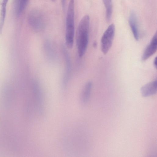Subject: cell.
<instances>
[{"mask_svg":"<svg viewBox=\"0 0 157 157\" xmlns=\"http://www.w3.org/2000/svg\"><path fill=\"white\" fill-rule=\"evenodd\" d=\"M90 17L84 16L78 24L76 33V45L78 56L82 57L86 51L89 41Z\"/></svg>","mask_w":157,"mask_h":157,"instance_id":"cell-1","label":"cell"},{"mask_svg":"<svg viewBox=\"0 0 157 157\" xmlns=\"http://www.w3.org/2000/svg\"><path fill=\"white\" fill-rule=\"evenodd\" d=\"M75 34L74 0H70L68 6L66 18L65 41L67 47L73 46Z\"/></svg>","mask_w":157,"mask_h":157,"instance_id":"cell-2","label":"cell"},{"mask_svg":"<svg viewBox=\"0 0 157 157\" xmlns=\"http://www.w3.org/2000/svg\"><path fill=\"white\" fill-rule=\"evenodd\" d=\"M28 21L30 27L36 31H40L44 27V17L41 12L37 10L33 9L30 11Z\"/></svg>","mask_w":157,"mask_h":157,"instance_id":"cell-3","label":"cell"},{"mask_svg":"<svg viewBox=\"0 0 157 157\" xmlns=\"http://www.w3.org/2000/svg\"><path fill=\"white\" fill-rule=\"evenodd\" d=\"M115 32L114 24L109 25L103 34L101 40V47L102 52L106 54L112 46Z\"/></svg>","mask_w":157,"mask_h":157,"instance_id":"cell-4","label":"cell"},{"mask_svg":"<svg viewBox=\"0 0 157 157\" xmlns=\"http://www.w3.org/2000/svg\"><path fill=\"white\" fill-rule=\"evenodd\" d=\"M157 49V33L154 35L151 41L144 50L141 57L142 61H145L153 55Z\"/></svg>","mask_w":157,"mask_h":157,"instance_id":"cell-5","label":"cell"},{"mask_svg":"<svg viewBox=\"0 0 157 157\" xmlns=\"http://www.w3.org/2000/svg\"><path fill=\"white\" fill-rule=\"evenodd\" d=\"M157 91V81L155 80L143 86L140 89L142 96L147 97L155 94Z\"/></svg>","mask_w":157,"mask_h":157,"instance_id":"cell-6","label":"cell"},{"mask_svg":"<svg viewBox=\"0 0 157 157\" xmlns=\"http://www.w3.org/2000/svg\"><path fill=\"white\" fill-rule=\"evenodd\" d=\"M129 24L133 33L134 38L136 40L139 39V33L137 27L136 17L135 13L132 12L129 18Z\"/></svg>","mask_w":157,"mask_h":157,"instance_id":"cell-7","label":"cell"},{"mask_svg":"<svg viewBox=\"0 0 157 157\" xmlns=\"http://www.w3.org/2000/svg\"><path fill=\"white\" fill-rule=\"evenodd\" d=\"M63 51L65 61V72L64 77V83L65 84L68 81L71 71V62L69 55L64 47L63 48Z\"/></svg>","mask_w":157,"mask_h":157,"instance_id":"cell-8","label":"cell"},{"mask_svg":"<svg viewBox=\"0 0 157 157\" xmlns=\"http://www.w3.org/2000/svg\"><path fill=\"white\" fill-rule=\"evenodd\" d=\"M29 0H15V11L16 14L19 16L24 11L27 5Z\"/></svg>","mask_w":157,"mask_h":157,"instance_id":"cell-9","label":"cell"},{"mask_svg":"<svg viewBox=\"0 0 157 157\" xmlns=\"http://www.w3.org/2000/svg\"><path fill=\"white\" fill-rule=\"evenodd\" d=\"M7 3L2 2L0 16V34H1L4 25L6 14V7Z\"/></svg>","mask_w":157,"mask_h":157,"instance_id":"cell-10","label":"cell"},{"mask_svg":"<svg viewBox=\"0 0 157 157\" xmlns=\"http://www.w3.org/2000/svg\"><path fill=\"white\" fill-rule=\"evenodd\" d=\"M106 9V18L109 21L111 19L112 13V0H102Z\"/></svg>","mask_w":157,"mask_h":157,"instance_id":"cell-11","label":"cell"},{"mask_svg":"<svg viewBox=\"0 0 157 157\" xmlns=\"http://www.w3.org/2000/svg\"><path fill=\"white\" fill-rule=\"evenodd\" d=\"M92 86V83L89 82L86 84L84 87L82 92V98L84 102H86L89 97Z\"/></svg>","mask_w":157,"mask_h":157,"instance_id":"cell-12","label":"cell"},{"mask_svg":"<svg viewBox=\"0 0 157 157\" xmlns=\"http://www.w3.org/2000/svg\"><path fill=\"white\" fill-rule=\"evenodd\" d=\"M66 0H61V2L62 7L64 8L65 6Z\"/></svg>","mask_w":157,"mask_h":157,"instance_id":"cell-13","label":"cell"},{"mask_svg":"<svg viewBox=\"0 0 157 157\" xmlns=\"http://www.w3.org/2000/svg\"><path fill=\"white\" fill-rule=\"evenodd\" d=\"M157 57H156L155 59H154V63H154V66L156 68H157Z\"/></svg>","mask_w":157,"mask_h":157,"instance_id":"cell-14","label":"cell"},{"mask_svg":"<svg viewBox=\"0 0 157 157\" xmlns=\"http://www.w3.org/2000/svg\"><path fill=\"white\" fill-rule=\"evenodd\" d=\"M9 0H2V2L7 3Z\"/></svg>","mask_w":157,"mask_h":157,"instance_id":"cell-15","label":"cell"}]
</instances>
